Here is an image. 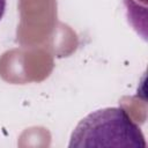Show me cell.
<instances>
[{
	"label": "cell",
	"instance_id": "1",
	"mask_svg": "<svg viewBox=\"0 0 148 148\" xmlns=\"http://www.w3.org/2000/svg\"><path fill=\"white\" fill-rule=\"evenodd\" d=\"M141 128L123 108H104L87 114L74 128L69 148H145Z\"/></svg>",
	"mask_w": 148,
	"mask_h": 148
},
{
	"label": "cell",
	"instance_id": "2",
	"mask_svg": "<svg viewBox=\"0 0 148 148\" xmlns=\"http://www.w3.org/2000/svg\"><path fill=\"white\" fill-rule=\"evenodd\" d=\"M5 10H6V0H0V21L5 14Z\"/></svg>",
	"mask_w": 148,
	"mask_h": 148
}]
</instances>
